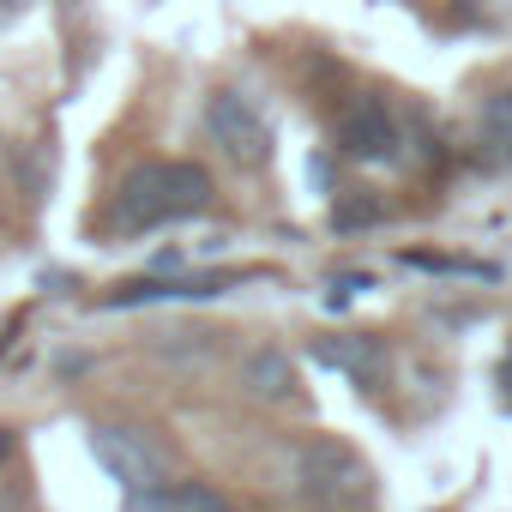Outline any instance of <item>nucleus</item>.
Masks as SVG:
<instances>
[{
	"label": "nucleus",
	"instance_id": "nucleus-4",
	"mask_svg": "<svg viewBox=\"0 0 512 512\" xmlns=\"http://www.w3.org/2000/svg\"><path fill=\"white\" fill-rule=\"evenodd\" d=\"M205 139L229 163H241V169H266L272 163V145H278L272 115L253 103L247 91H211L205 97Z\"/></svg>",
	"mask_w": 512,
	"mask_h": 512
},
{
	"label": "nucleus",
	"instance_id": "nucleus-11",
	"mask_svg": "<svg viewBox=\"0 0 512 512\" xmlns=\"http://www.w3.org/2000/svg\"><path fill=\"white\" fill-rule=\"evenodd\" d=\"M0 512H31V506H25V494H19V488L0 482Z\"/></svg>",
	"mask_w": 512,
	"mask_h": 512
},
{
	"label": "nucleus",
	"instance_id": "nucleus-2",
	"mask_svg": "<svg viewBox=\"0 0 512 512\" xmlns=\"http://www.w3.org/2000/svg\"><path fill=\"white\" fill-rule=\"evenodd\" d=\"M290 476L314 512H368L374 506V464L338 434H308L290 458Z\"/></svg>",
	"mask_w": 512,
	"mask_h": 512
},
{
	"label": "nucleus",
	"instance_id": "nucleus-7",
	"mask_svg": "<svg viewBox=\"0 0 512 512\" xmlns=\"http://www.w3.org/2000/svg\"><path fill=\"white\" fill-rule=\"evenodd\" d=\"M241 386L253 392V398H290L296 392V368H290V356L284 350H253L247 362H241Z\"/></svg>",
	"mask_w": 512,
	"mask_h": 512
},
{
	"label": "nucleus",
	"instance_id": "nucleus-3",
	"mask_svg": "<svg viewBox=\"0 0 512 512\" xmlns=\"http://www.w3.org/2000/svg\"><path fill=\"white\" fill-rule=\"evenodd\" d=\"M91 458L127 494H145V488L175 482V452L151 428H139V422H91Z\"/></svg>",
	"mask_w": 512,
	"mask_h": 512
},
{
	"label": "nucleus",
	"instance_id": "nucleus-12",
	"mask_svg": "<svg viewBox=\"0 0 512 512\" xmlns=\"http://www.w3.org/2000/svg\"><path fill=\"white\" fill-rule=\"evenodd\" d=\"M25 7H31V0H0V25H13V19H19Z\"/></svg>",
	"mask_w": 512,
	"mask_h": 512
},
{
	"label": "nucleus",
	"instance_id": "nucleus-6",
	"mask_svg": "<svg viewBox=\"0 0 512 512\" xmlns=\"http://www.w3.org/2000/svg\"><path fill=\"white\" fill-rule=\"evenodd\" d=\"M314 362H326V368H338V374H350V380H374L380 374V338H368V332H344V338H320L314 344Z\"/></svg>",
	"mask_w": 512,
	"mask_h": 512
},
{
	"label": "nucleus",
	"instance_id": "nucleus-5",
	"mask_svg": "<svg viewBox=\"0 0 512 512\" xmlns=\"http://www.w3.org/2000/svg\"><path fill=\"white\" fill-rule=\"evenodd\" d=\"M398 115L380 103V97H356L344 115H338V151L356 157V163H398Z\"/></svg>",
	"mask_w": 512,
	"mask_h": 512
},
{
	"label": "nucleus",
	"instance_id": "nucleus-1",
	"mask_svg": "<svg viewBox=\"0 0 512 512\" xmlns=\"http://www.w3.org/2000/svg\"><path fill=\"white\" fill-rule=\"evenodd\" d=\"M217 187H211V169L205 163H187V157H151L139 169H127V181L115 187V211L109 223L139 235V229H163V223H181V217H199L211 211Z\"/></svg>",
	"mask_w": 512,
	"mask_h": 512
},
{
	"label": "nucleus",
	"instance_id": "nucleus-9",
	"mask_svg": "<svg viewBox=\"0 0 512 512\" xmlns=\"http://www.w3.org/2000/svg\"><path fill=\"white\" fill-rule=\"evenodd\" d=\"M386 217V199L380 193H350L344 205H332V229H368Z\"/></svg>",
	"mask_w": 512,
	"mask_h": 512
},
{
	"label": "nucleus",
	"instance_id": "nucleus-8",
	"mask_svg": "<svg viewBox=\"0 0 512 512\" xmlns=\"http://www.w3.org/2000/svg\"><path fill=\"white\" fill-rule=\"evenodd\" d=\"M482 145H494V157L512 163V91H494L482 103Z\"/></svg>",
	"mask_w": 512,
	"mask_h": 512
},
{
	"label": "nucleus",
	"instance_id": "nucleus-10",
	"mask_svg": "<svg viewBox=\"0 0 512 512\" xmlns=\"http://www.w3.org/2000/svg\"><path fill=\"white\" fill-rule=\"evenodd\" d=\"M169 494H175V512H235L211 482H169Z\"/></svg>",
	"mask_w": 512,
	"mask_h": 512
},
{
	"label": "nucleus",
	"instance_id": "nucleus-13",
	"mask_svg": "<svg viewBox=\"0 0 512 512\" xmlns=\"http://www.w3.org/2000/svg\"><path fill=\"white\" fill-rule=\"evenodd\" d=\"M7 452H13V434H7V428H0V458H7Z\"/></svg>",
	"mask_w": 512,
	"mask_h": 512
}]
</instances>
